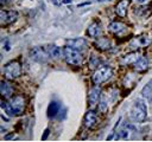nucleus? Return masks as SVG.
<instances>
[{"label": "nucleus", "mask_w": 152, "mask_h": 142, "mask_svg": "<svg viewBox=\"0 0 152 142\" xmlns=\"http://www.w3.org/2000/svg\"><path fill=\"white\" fill-rule=\"evenodd\" d=\"M1 108L7 112L8 116H18V115H21L25 111L26 101H25L24 96L18 95V96L11 97L7 103L5 101H2L1 102Z\"/></svg>", "instance_id": "1"}, {"label": "nucleus", "mask_w": 152, "mask_h": 142, "mask_svg": "<svg viewBox=\"0 0 152 142\" xmlns=\"http://www.w3.org/2000/svg\"><path fill=\"white\" fill-rule=\"evenodd\" d=\"M147 116V106H146V103L140 99V98H137L134 101V104L131 109V112H129V118L131 121L133 122H142L145 121Z\"/></svg>", "instance_id": "2"}, {"label": "nucleus", "mask_w": 152, "mask_h": 142, "mask_svg": "<svg viewBox=\"0 0 152 142\" xmlns=\"http://www.w3.org/2000/svg\"><path fill=\"white\" fill-rule=\"evenodd\" d=\"M63 56H64L65 62L70 65H74V66L82 65L83 59H84L83 56H82V51H80L77 49H74L69 45H66L63 49Z\"/></svg>", "instance_id": "3"}, {"label": "nucleus", "mask_w": 152, "mask_h": 142, "mask_svg": "<svg viewBox=\"0 0 152 142\" xmlns=\"http://www.w3.org/2000/svg\"><path fill=\"white\" fill-rule=\"evenodd\" d=\"M114 75V70L108 66V65H103L101 67H99L91 76V80L95 85H99L103 82H107L112 76Z\"/></svg>", "instance_id": "4"}, {"label": "nucleus", "mask_w": 152, "mask_h": 142, "mask_svg": "<svg viewBox=\"0 0 152 142\" xmlns=\"http://www.w3.org/2000/svg\"><path fill=\"white\" fill-rule=\"evenodd\" d=\"M4 75L7 79H14L21 75V64L18 60H11L4 66Z\"/></svg>", "instance_id": "5"}, {"label": "nucleus", "mask_w": 152, "mask_h": 142, "mask_svg": "<svg viewBox=\"0 0 152 142\" xmlns=\"http://www.w3.org/2000/svg\"><path fill=\"white\" fill-rule=\"evenodd\" d=\"M18 18V13L15 11H6L1 9L0 12V25L1 27H6L11 24H13Z\"/></svg>", "instance_id": "6"}, {"label": "nucleus", "mask_w": 152, "mask_h": 142, "mask_svg": "<svg viewBox=\"0 0 152 142\" xmlns=\"http://www.w3.org/2000/svg\"><path fill=\"white\" fill-rule=\"evenodd\" d=\"M30 53H31V57H32L34 60H38V62H48L49 56H50L49 52L46 51L45 46H44V47H39V46L33 47Z\"/></svg>", "instance_id": "7"}, {"label": "nucleus", "mask_w": 152, "mask_h": 142, "mask_svg": "<svg viewBox=\"0 0 152 142\" xmlns=\"http://www.w3.org/2000/svg\"><path fill=\"white\" fill-rule=\"evenodd\" d=\"M0 93L4 99H10L13 93H14V86L10 83V79L8 80H1V84H0Z\"/></svg>", "instance_id": "8"}, {"label": "nucleus", "mask_w": 152, "mask_h": 142, "mask_svg": "<svg viewBox=\"0 0 152 142\" xmlns=\"http://www.w3.org/2000/svg\"><path fill=\"white\" fill-rule=\"evenodd\" d=\"M101 33H102V28H101V25H100L99 21L91 22L87 28V34L89 37H91V38H96L97 39V38H100Z\"/></svg>", "instance_id": "9"}, {"label": "nucleus", "mask_w": 152, "mask_h": 142, "mask_svg": "<svg viewBox=\"0 0 152 142\" xmlns=\"http://www.w3.org/2000/svg\"><path fill=\"white\" fill-rule=\"evenodd\" d=\"M100 98H101V90H100V88H99V86L91 88L90 91H89V95H88L89 104H90V105H96V104H99Z\"/></svg>", "instance_id": "10"}, {"label": "nucleus", "mask_w": 152, "mask_h": 142, "mask_svg": "<svg viewBox=\"0 0 152 142\" xmlns=\"http://www.w3.org/2000/svg\"><path fill=\"white\" fill-rule=\"evenodd\" d=\"M96 121H97V116H96V112L94 110H89L86 115H84V118H83V124L86 128L90 129L93 128L95 124H96Z\"/></svg>", "instance_id": "11"}, {"label": "nucleus", "mask_w": 152, "mask_h": 142, "mask_svg": "<svg viewBox=\"0 0 152 142\" xmlns=\"http://www.w3.org/2000/svg\"><path fill=\"white\" fill-rule=\"evenodd\" d=\"M126 28H127V26L122 22H119V21H113L108 25V31L115 36H120L122 32L126 31Z\"/></svg>", "instance_id": "12"}, {"label": "nucleus", "mask_w": 152, "mask_h": 142, "mask_svg": "<svg viewBox=\"0 0 152 142\" xmlns=\"http://www.w3.org/2000/svg\"><path fill=\"white\" fill-rule=\"evenodd\" d=\"M129 4H131V0H120V1L116 4V6H115V13H116L119 17H121V18L126 17V14H127V8H128Z\"/></svg>", "instance_id": "13"}, {"label": "nucleus", "mask_w": 152, "mask_h": 142, "mask_svg": "<svg viewBox=\"0 0 152 142\" xmlns=\"http://www.w3.org/2000/svg\"><path fill=\"white\" fill-rule=\"evenodd\" d=\"M66 45L77 49L80 51H83L84 49H87V41L84 38H76V39H68L66 40Z\"/></svg>", "instance_id": "14"}, {"label": "nucleus", "mask_w": 152, "mask_h": 142, "mask_svg": "<svg viewBox=\"0 0 152 142\" xmlns=\"http://www.w3.org/2000/svg\"><path fill=\"white\" fill-rule=\"evenodd\" d=\"M139 57H140V56H139L137 52L127 53V54H125L124 57L120 58V64H121V65H133V64L138 60Z\"/></svg>", "instance_id": "15"}, {"label": "nucleus", "mask_w": 152, "mask_h": 142, "mask_svg": "<svg viewBox=\"0 0 152 142\" xmlns=\"http://www.w3.org/2000/svg\"><path fill=\"white\" fill-rule=\"evenodd\" d=\"M133 67H134V70H135V71H138V72L146 71V70H147V67H148V60H147V58H146V57L140 56V57L138 58V60L133 64Z\"/></svg>", "instance_id": "16"}, {"label": "nucleus", "mask_w": 152, "mask_h": 142, "mask_svg": "<svg viewBox=\"0 0 152 142\" xmlns=\"http://www.w3.org/2000/svg\"><path fill=\"white\" fill-rule=\"evenodd\" d=\"M59 112V103L56 101L50 102V104L48 105V110H46V115L49 118H53L55 116H57Z\"/></svg>", "instance_id": "17"}, {"label": "nucleus", "mask_w": 152, "mask_h": 142, "mask_svg": "<svg viewBox=\"0 0 152 142\" xmlns=\"http://www.w3.org/2000/svg\"><path fill=\"white\" fill-rule=\"evenodd\" d=\"M94 45L99 49V50H101V51H107V50H109L110 49V40L108 39V38H104V37H102V38H97V40L94 43Z\"/></svg>", "instance_id": "18"}, {"label": "nucleus", "mask_w": 152, "mask_h": 142, "mask_svg": "<svg viewBox=\"0 0 152 142\" xmlns=\"http://www.w3.org/2000/svg\"><path fill=\"white\" fill-rule=\"evenodd\" d=\"M45 49H46V51L49 52V54H50V57H52V58H56V59H59L61 58V56H63V50H61L58 46H56V45H46L45 46Z\"/></svg>", "instance_id": "19"}, {"label": "nucleus", "mask_w": 152, "mask_h": 142, "mask_svg": "<svg viewBox=\"0 0 152 142\" xmlns=\"http://www.w3.org/2000/svg\"><path fill=\"white\" fill-rule=\"evenodd\" d=\"M141 96L146 98L147 101H152V79L142 88L141 90Z\"/></svg>", "instance_id": "20"}, {"label": "nucleus", "mask_w": 152, "mask_h": 142, "mask_svg": "<svg viewBox=\"0 0 152 142\" xmlns=\"http://www.w3.org/2000/svg\"><path fill=\"white\" fill-rule=\"evenodd\" d=\"M100 65V59L95 53H91L89 57V67L90 69H95Z\"/></svg>", "instance_id": "21"}, {"label": "nucleus", "mask_w": 152, "mask_h": 142, "mask_svg": "<svg viewBox=\"0 0 152 142\" xmlns=\"http://www.w3.org/2000/svg\"><path fill=\"white\" fill-rule=\"evenodd\" d=\"M99 110H100L101 112H104V111L107 110V101H106V98L100 99V103H99Z\"/></svg>", "instance_id": "22"}, {"label": "nucleus", "mask_w": 152, "mask_h": 142, "mask_svg": "<svg viewBox=\"0 0 152 142\" xmlns=\"http://www.w3.org/2000/svg\"><path fill=\"white\" fill-rule=\"evenodd\" d=\"M49 131H50L49 129H46V130H45V133H44V135L42 136V140H45V138H46V136H49Z\"/></svg>", "instance_id": "23"}, {"label": "nucleus", "mask_w": 152, "mask_h": 142, "mask_svg": "<svg viewBox=\"0 0 152 142\" xmlns=\"http://www.w3.org/2000/svg\"><path fill=\"white\" fill-rule=\"evenodd\" d=\"M11 0H0V2H1V5H5V4H7V2H10Z\"/></svg>", "instance_id": "24"}, {"label": "nucleus", "mask_w": 152, "mask_h": 142, "mask_svg": "<svg viewBox=\"0 0 152 142\" xmlns=\"http://www.w3.org/2000/svg\"><path fill=\"white\" fill-rule=\"evenodd\" d=\"M97 2H102V1H108V0H96Z\"/></svg>", "instance_id": "25"}, {"label": "nucleus", "mask_w": 152, "mask_h": 142, "mask_svg": "<svg viewBox=\"0 0 152 142\" xmlns=\"http://www.w3.org/2000/svg\"><path fill=\"white\" fill-rule=\"evenodd\" d=\"M138 1H139V2H144L145 0H138Z\"/></svg>", "instance_id": "26"}]
</instances>
